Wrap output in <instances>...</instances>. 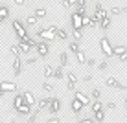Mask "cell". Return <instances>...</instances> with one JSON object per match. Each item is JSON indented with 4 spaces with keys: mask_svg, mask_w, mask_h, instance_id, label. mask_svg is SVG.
Returning <instances> with one entry per match:
<instances>
[{
    "mask_svg": "<svg viewBox=\"0 0 127 123\" xmlns=\"http://www.w3.org/2000/svg\"><path fill=\"white\" fill-rule=\"evenodd\" d=\"M13 31H15V35L19 39H24V41H28L30 42V35H28V29H26V26L20 22V20H13Z\"/></svg>",
    "mask_w": 127,
    "mask_h": 123,
    "instance_id": "1",
    "label": "cell"
},
{
    "mask_svg": "<svg viewBox=\"0 0 127 123\" xmlns=\"http://www.w3.org/2000/svg\"><path fill=\"white\" fill-rule=\"evenodd\" d=\"M37 37L41 39V41H44V42H54L55 39H57V35L52 33L50 29H44L42 26H37Z\"/></svg>",
    "mask_w": 127,
    "mask_h": 123,
    "instance_id": "2",
    "label": "cell"
},
{
    "mask_svg": "<svg viewBox=\"0 0 127 123\" xmlns=\"http://www.w3.org/2000/svg\"><path fill=\"white\" fill-rule=\"evenodd\" d=\"M99 48H101V53L107 57V59L114 57V48L111 46V42H109L107 37H101V41H99Z\"/></svg>",
    "mask_w": 127,
    "mask_h": 123,
    "instance_id": "3",
    "label": "cell"
},
{
    "mask_svg": "<svg viewBox=\"0 0 127 123\" xmlns=\"http://www.w3.org/2000/svg\"><path fill=\"white\" fill-rule=\"evenodd\" d=\"M92 17L98 20V22H101L103 19H107V17H109V11L105 9L99 2H96V6H94V15H92Z\"/></svg>",
    "mask_w": 127,
    "mask_h": 123,
    "instance_id": "4",
    "label": "cell"
},
{
    "mask_svg": "<svg viewBox=\"0 0 127 123\" xmlns=\"http://www.w3.org/2000/svg\"><path fill=\"white\" fill-rule=\"evenodd\" d=\"M70 20H72V28H74V31H81V29H83V17H81L77 11H74V13H72Z\"/></svg>",
    "mask_w": 127,
    "mask_h": 123,
    "instance_id": "5",
    "label": "cell"
},
{
    "mask_svg": "<svg viewBox=\"0 0 127 123\" xmlns=\"http://www.w3.org/2000/svg\"><path fill=\"white\" fill-rule=\"evenodd\" d=\"M105 85L109 86V88H116V90H127V86L125 85H122L120 81H118L116 77H105Z\"/></svg>",
    "mask_w": 127,
    "mask_h": 123,
    "instance_id": "6",
    "label": "cell"
},
{
    "mask_svg": "<svg viewBox=\"0 0 127 123\" xmlns=\"http://www.w3.org/2000/svg\"><path fill=\"white\" fill-rule=\"evenodd\" d=\"M35 50H37L39 57H46L48 53H50V46H48V42H44V41H39L37 46H35Z\"/></svg>",
    "mask_w": 127,
    "mask_h": 123,
    "instance_id": "7",
    "label": "cell"
},
{
    "mask_svg": "<svg viewBox=\"0 0 127 123\" xmlns=\"http://www.w3.org/2000/svg\"><path fill=\"white\" fill-rule=\"evenodd\" d=\"M0 90H4L7 94V92H17V83L15 81H0Z\"/></svg>",
    "mask_w": 127,
    "mask_h": 123,
    "instance_id": "8",
    "label": "cell"
},
{
    "mask_svg": "<svg viewBox=\"0 0 127 123\" xmlns=\"http://www.w3.org/2000/svg\"><path fill=\"white\" fill-rule=\"evenodd\" d=\"M76 86H77V75L74 72L66 74V88L68 90H76Z\"/></svg>",
    "mask_w": 127,
    "mask_h": 123,
    "instance_id": "9",
    "label": "cell"
},
{
    "mask_svg": "<svg viewBox=\"0 0 127 123\" xmlns=\"http://www.w3.org/2000/svg\"><path fill=\"white\" fill-rule=\"evenodd\" d=\"M61 99L59 98H52V103H50V107H48V110H50V114H59V110H61Z\"/></svg>",
    "mask_w": 127,
    "mask_h": 123,
    "instance_id": "10",
    "label": "cell"
},
{
    "mask_svg": "<svg viewBox=\"0 0 127 123\" xmlns=\"http://www.w3.org/2000/svg\"><path fill=\"white\" fill-rule=\"evenodd\" d=\"M99 22L94 19V17H83V28H89V29H94V28H98Z\"/></svg>",
    "mask_w": 127,
    "mask_h": 123,
    "instance_id": "11",
    "label": "cell"
},
{
    "mask_svg": "<svg viewBox=\"0 0 127 123\" xmlns=\"http://www.w3.org/2000/svg\"><path fill=\"white\" fill-rule=\"evenodd\" d=\"M76 99H79L85 107H89V105H92V101H90V96L89 94H85V92H81V90H76Z\"/></svg>",
    "mask_w": 127,
    "mask_h": 123,
    "instance_id": "12",
    "label": "cell"
},
{
    "mask_svg": "<svg viewBox=\"0 0 127 123\" xmlns=\"http://www.w3.org/2000/svg\"><path fill=\"white\" fill-rule=\"evenodd\" d=\"M19 50L22 51V53H26V55H30V51L33 50V46L30 44L28 41H24V39H19Z\"/></svg>",
    "mask_w": 127,
    "mask_h": 123,
    "instance_id": "13",
    "label": "cell"
},
{
    "mask_svg": "<svg viewBox=\"0 0 127 123\" xmlns=\"http://www.w3.org/2000/svg\"><path fill=\"white\" fill-rule=\"evenodd\" d=\"M13 74L15 75L22 74V59L20 57H13Z\"/></svg>",
    "mask_w": 127,
    "mask_h": 123,
    "instance_id": "14",
    "label": "cell"
},
{
    "mask_svg": "<svg viewBox=\"0 0 127 123\" xmlns=\"http://www.w3.org/2000/svg\"><path fill=\"white\" fill-rule=\"evenodd\" d=\"M70 107H72V112H74V114H79V112L83 110V107H85V105H83L79 99L74 98V99H72V103H70Z\"/></svg>",
    "mask_w": 127,
    "mask_h": 123,
    "instance_id": "15",
    "label": "cell"
},
{
    "mask_svg": "<svg viewBox=\"0 0 127 123\" xmlns=\"http://www.w3.org/2000/svg\"><path fill=\"white\" fill-rule=\"evenodd\" d=\"M22 94H24V103L30 105V107H33V105H35V96H33V92H32V90H26V92H22Z\"/></svg>",
    "mask_w": 127,
    "mask_h": 123,
    "instance_id": "16",
    "label": "cell"
},
{
    "mask_svg": "<svg viewBox=\"0 0 127 123\" xmlns=\"http://www.w3.org/2000/svg\"><path fill=\"white\" fill-rule=\"evenodd\" d=\"M33 112V108L32 107H30V105H22V107H19V108H17V114H20V116H30V114H32Z\"/></svg>",
    "mask_w": 127,
    "mask_h": 123,
    "instance_id": "17",
    "label": "cell"
},
{
    "mask_svg": "<svg viewBox=\"0 0 127 123\" xmlns=\"http://www.w3.org/2000/svg\"><path fill=\"white\" fill-rule=\"evenodd\" d=\"M24 105V94H17L15 98H13V108H19V107H22Z\"/></svg>",
    "mask_w": 127,
    "mask_h": 123,
    "instance_id": "18",
    "label": "cell"
},
{
    "mask_svg": "<svg viewBox=\"0 0 127 123\" xmlns=\"http://www.w3.org/2000/svg\"><path fill=\"white\" fill-rule=\"evenodd\" d=\"M9 19V7L7 6H0V24L4 22V20Z\"/></svg>",
    "mask_w": 127,
    "mask_h": 123,
    "instance_id": "19",
    "label": "cell"
},
{
    "mask_svg": "<svg viewBox=\"0 0 127 123\" xmlns=\"http://www.w3.org/2000/svg\"><path fill=\"white\" fill-rule=\"evenodd\" d=\"M54 72H55V68L52 64H46L44 66V79H54Z\"/></svg>",
    "mask_w": 127,
    "mask_h": 123,
    "instance_id": "20",
    "label": "cell"
},
{
    "mask_svg": "<svg viewBox=\"0 0 127 123\" xmlns=\"http://www.w3.org/2000/svg\"><path fill=\"white\" fill-rule=\"evenodd\" d=\"M66 64H68V53H66V51H61V53H59V66H66Z\"/></svg>",
    "mask_w": 127,
    "mask_h": 123,
    "instance_id": "21",
    "label": "cell"
},
{
    "mask_svg": "<svg viewBox=\"0 0 127 123\" xmlns=\"http://www.w3.org/2000/svg\"><path fill=\"white\" fill-rule=\"evenodd\" d=\"M55 35H57V39H59V41H68V37H70L68 31H66V29H63V28H59Z\"/></svg>",
    "mask_w": 127,
    "mask_h": 123,
    "instance_id": "22",
    "label": "cell"
},
{
    "mask_svg": "<svg viewBox=\"0 0 127 123\" xmlns=\"http://www.w3.org/2000/svg\"><path fill=\"white\" fill-rule=\"evenodd\" d=\"M127 53V46H116L114 48V57H118L120 59L122 55H125Z\"/></svg>",
    "mask_w": 127,
    "mask_h": 123,
    "instance_id": "23",
    "label": "cell"
},
{
    "mask_svg": "<svg viewBox=\"0 0 127 123\" xmlns=\"http://www.w3.org/2000/svg\"><path fill=\"white\" fill-rule=\"evenodd\" d=\"M68 50L72 51V53L81 51V50H79V42H77V41H70V42H68Z\"/></svg>",
    "mask_w": 127,
    "mask_h": 123,
    "instance_id": "24",
    "label": "cell"
},
{
    "mask_svg": "<svg viewBox=\"0 0 127 123\" xmlns=\"http://www.w3.org/2000/svg\"><path fill=\"white\" fill-rule=\"evenodd\" d=\"M39 112H41V108H33V112L28 116V123H35V121H37V118H39Z\"/></svg>",
    "mask_w": 127,
    "mask_h": 123,
    "instance_id": "25",
    "label": "cell"
},
{
    "mask_svg": "<svg viewBox=\"0 0 127 123\" xmlns=\"http://www.w3.org/2000/svg\"><path fill=\"white\" fill-rule=\"evenodd\" d=\"M103 120H105V110L94 112V121H96V123H103Z\"/></svg>",
    "mask_w": 127,
    "mask_h": 123,
    "instance_id": "26",
    "label": "cell"
},
{
    "mask_svg": "<svg viewBox=\"0 0 127 123\" xmlns=\"http://www.w3.org/2000/svg\"><path fill=\"white\" fill-rule=\"evenodd\" d=\"M111 22H112V19H111V17H107V19H103L101 22H99L98 28H101V29H109V28H111Z\"/></svg>",
    "mask_w": 127,
    "mask_h": 123,
    "instance_id": "27",
    "label": "cell"
},
{
    "mask_svg": "<svg viewBox=\"0 0 127 123\" xmlns=\"http://www.w3.org/2000/svg\"><path fill=\"white\" fill-rule=\"evenodd\" d=\"M37 19H44L46 17V7H35V13H33Z\"/></svg>",
    "mask_w": 127,
    "mask_h": 123,
    "instance_id": "28",
    "label": "cell"
},
{
    "mask_svg": "<svg viewBox=\"0 0 127 123\" xmlns=\"http://www.w3.org/2000/svg\"><path fill=\"white\" fill-rule=\"evenodd\" d=\"M52 103V98H42L41 101H39V108H48Z\"/></svg>",
    "mask_w": 127,
    "mask_h": 123,
    "instance_id": "29",
    "label": "cell"
},
{
    "mask_svg": "<svg viewBox=\"0 0 127 123\" xmlns=\"http://www.w3.org/2000/svg\"><path fill=\"white\" fill-rule=\"evenodd\" d=\"M39 24V19L35 15H30L28 19H26V26H37Z\"/></svg>",
    "mask_w": 127,
    "mask_h": 123,
    "instance_id": "30",
    "label": "cell"
},
{
    "mask_svg": "<svg viewBox=\"0 0 127 123\" xmlns=\"http://www.w3.org/2000/svg\"><path fill=\"white\" fill-rule=\"evenodd\" d=\"M90 110H92V114H94V112H98V110H103L101 101H94V103L90 105Z\"/></svg>",
    "mask_w": 127,
    "mask_h": 123,
    "instance_id": "31",
    "label": "cell"
},
{
    "mask_svg": "<svg viewBox=\"0 0 127 123\" xmlns=\"http://www.w3.org/2000/svg\"><path fill=\"white\" fill-rule=\"evenodd\" d=\"M42 90L44 92H54V83L52 81H42Z\"/></svg>",
    "mask_w": 127,
    "mask_h": 123,
    "instance_id": "32",
    "label": "cell"
},
{
    "mask_svg": "<svg viewBox=\"0 0 127 123\" xmlns=\"http://www.w3.org/2000/svg\"><path fill=\"white\" fill-rule=\"evenodd\" d=\"M76 59H77V63H79V64H87V55L83 53V51H77Z\"/></svg>",
    "mask_w": 127,
    "mask_h": 123,
    "instance_id": "33",
    "label": "cell"
},
{
    "mask_svg": "<svg viewBox=\"0 0 127 123\" xmlns=\"http://www.w3.org/2000/svg\"><path fill=\"white\" fill-rule=\"evenodd\" d=\"M64 77V72H63V66H57L54 72V79H63Z\"/></svg>",
    "mask_w": 127,
    "mask_h": 123,
    "instance_id": "34",
    "label": "cell"
},
{
    "mask_svg": "<svg viewBox=\"0 0 127 123\" xmlns=\"http://www.w3.org/2000/svg\"><path fill=\"white\" fill-rule=\"evenodd\" d=\"M7 50H9V53H11L13 57H19V51H20V50H19V46H15V44H11L9 48H7Z\"/></svg>",
    "mask_w": 127,
    "mask_h": 123,
    "instance_id": "35",
    "label": "cell"
},
{
    "mask_svg": "<svg viewBox=\"0 0 127 123\" xmlns=\"http://www.w3.org/2000/svg\"><path fill=\"white\" fill-rule=\"evenodd\" d=\"M120 13H124V9H122V7H118V6L111 7V15H112V17H118Z\"/></svg>",
    "mask_w": 127,
    "mask_h": 123,
    "instance_id": "36",
    "label": "cell"
},
{
    "mask_svg": "<svg viewBox=\"0 0 127 123\" xmlns=\"http://www.w3.org/2000/svg\"><path fill=\"white\" fill-rule=\"evenodd\" d=\"M90 96L94 98V101H99V98H101V92H99L98 88H94L92 92H90Z\"/></svg>",
    "mask_w": 127,
    "mask_h": 123,
    "instance_id": "37",
    "label": "cell"
},
{
    "mask_svg": "<svg viewBox=\"0 0 127 123\" xmlns=\"http://www.w3.org/2000/svg\"><path fill=\"white\" fill-rule=\"evenodd\" d=\"M107 66H109L107 61H101V63L98 64V70H99V72H103V70H107Z\"/></svg>",
    "mask_w": 127,
    "mask_h": 123,
    "instance_id": "38",
    "label": "cell"
},
{
    "mask_svg": "<svg viewBox=\"0 0 127 123\" xmlns=\"http://www.w3.org/2000/svg\"><path fill=\"white\" fill-rule=\"evenodd\" d=\"M77 13H79L81 17H87V7L85 6H79V7H77Z\"/></svg>",
    "mask_w": 127,
    "mask_h": 123,
    "instance_id": "39",
    "label": "cell"
},
{
    "mask_svg": "<svg viewBox=\"0 0 127 123\" xmlns=\"http://www.w3.org/2000/svg\"><path fill=\"white\" fill-rule=\"evenodd\" d=\"M63 6L70 7V6H76V0H63Z\"/></svg>",
    "mask_w": 127,
    "mask_h": 123,
    "instance_id": "40",
    "label": "cell"
},
{
    "mask_svg": "<svg viewBox=\"0 0 127 123\" xmlns=\"http://www.w3.org/2000/svg\"><path fill=\"white\" fill-rule=\"evenodd\" d=\"M46 123H61V120H59V116H52V118H48Z\"/></svg>",
    "mask_w": 127,
    "mask_h": 123,
    "instance_id": "41",
    "label": "cell"
},
{
    "mask_svg": "<svg viewBox=\"0 0 127 123\" xmlns=\"http://www.w3.org/2000/svg\"><path fill=\"white\" fill-rule=\"evenodd\" d=\"M81 39H83V33H81V31H74V41H77V42H79Z\"/></svg>",
    "mask_w": 127,
    "mask_h": 123,
    "instance_id": "42",
    "label": "cell"
},
{
    "mask_svg": "<svg viewBox=\"0 0 127 123\" xmlns=\"http://www.w3.org/2000/svg\"><path fill=\"white\" fill-rule=\"evenodd\" d=\"M79 123H96L94 118H83V120H79Z\"/></svg>",
    "mask_w": 127,
    "mask_h": 123,
    "instance_id": "43",
    "label": "cell"
},
{
    "mask_svg": "<svg viewBox=\"0 0 127 123\" xmlns=\"http://www.w3.org/2000/svg\"><path fill=\"white\" fill-rule=\"evenodd\" d=\"M37 63V57H28L26 59V64H35Z\"/></svg>",
    "mask_w": 127,
    "mask_h": 123,
    "instance_id": "44",
    "label": "cell"
},
{
    "mask_svg": "<svg viewBox=\"0 0 127 123\" xmlns=\"http://www.w3.org/2000/svg\"><path fill=\"white\" fill-rule=\"evenodd\" d=\"M87 66H90V68H92V66H98V64H96V59H89V61H87Z\"/></svg>",
    "mask_w": 127,
    "mask_h": 123,
    "instance_id": "45",
    "label": "cell"
},
{
    "mask_svg": "<svg viewBox=\"0 0 127 123\" xmlns=\"http://www.w3.org/2000/svg\"><path fill=\"white\" fill-rule=\"evenodd\" d=\"M83 81H85V83H90V81H92V75H90V74H87V75H83Z\"/></svg>",
    "mask_w": 127,
    "mask_h": 123,
    "instance_id": "46",
    "label": "cell"
},
{
    "mask_svg": "<svg viewBox=\"0 0 127 123\" xmlns=\"http://www.w3.org/2000/svg\"><path fill=\"white\" fill-rule=\"evenodd\" d=\"M107 108H109V110H116V103H112V101L107 103Z\"/></svg>",
    "mask_w": 127,
    "mask_h": 123,
    "instance_id": "47",
    "label": "cell"
},
{
    "mask_svg": "<svg viewBox=\"0 0 127 123\" xmlns=\"http://www.w3.org/2000/svg\"><path fill=\"white\" fill-rule=\"evenodd\" d=\"M76 6L79 7V6H87V0H76Z\"/></svg>",
    "mask_w": 127,
    "mask_h": 123,
    "instance_id": "48",
    "label": "cell"
},
{
    "mask_svg": "<svg viewBox=\"0 0 127 123\" xmlns=\"http://www.w3.org/2000/svg\"><path fill=\"white\" fill-rule=\"evenodd\" d=\"M48 29H50L52 33H57V29H59V28H57V26H50V28H48Z\"/></svg>",
    "mask_w": 127,
    "mask_h": 123,
    "instance_id": "49",
    "label": "cell"
},
{
    "mask_svg": "<svg viewBox=\"0 0 127 123\" xmlns=\"http://www.w3.org/2000/svg\"><path fill=\"white\" fill-rule=\"evenodd\" d=\"M120 61H122V63H125V61H127V53H125V55H122V57H120Z\"/></svg>",
    "mask_w": 127,
    "mask_h": 123,
    "instance_id": "50",
    "label": "cell"
},
{
    "mask_svg": "<svg viewBox=\"0 0 127 123\" xmlns=\"http://www.w3.org/2000/svg\"><path fill=\"white\" fill-rule=\"evenodd\" d=\"M15 4H17V6H22V4H24V0H15Z\"/></svg>",
    "mask_w": 127,
    "mask_h": 123,
    "instance_id": "51",
    "label": "cell"
},
{
    "mask_svg": "<svg viewBox=\"0 0 127 123\" xmlns=\"http://www.w3.org/2000/svg\"><path fill=\"white\" fill-rule=\"evenodd\" d=\"M4 96H6V92H4V90H0V99H2Z\"/></svg>",
    "mask_w": 127,
    "mask_h": 123,
    "instance_id": "52",
    "label": "cell"
},
{
    "mask_svg": "<svg viewBox=\"0 0 127 123\" xmlns=\"http://www.w3.org/2000/svg\"><path fill=\"white\" fill-rule=\"evenodd\" d=\"M9 123H19V121H15V120H11V121H9Z\"/></svg>",
    "mask_w": 127,
    "mask_h": 123,
    "instance_id": "53",
    "label": "cell"
},
{
    "mask_svg": "<svg viewBox=\"0 0 127 123\" xmlns=\"http://www.w3.org/2000/svg\"><path fill=\"white\" fill-rule=\"evenodd\" d=\"M124 13H127V7H124Z\"/></svg>",
    "mask_w": 127,
    "mask_h": 123,
    "instance_id": "54",
    "label": "cell"
},
{
    "mask_svg": "<svg viewBox=\"0 0 127 123\" xmlns=\"http://www.w3.org/2000/svg\"><path fill=\"white\" fill-rule=\"evenodd\" d=\"M125 108H127V98H125Z\"/></svg>",
    "mask_w": 127,
    "mask_h": 123,
    "instance_id": "55",
    "label": "cell"
},
{
    "mask_svg": "<svg viewBox=\"0 0 127 123\" xmlns=\"http://www.w3.org/2000/svg\"><path fill=\"white\" fill-rule=\"evenodd\" d=\"M0 123H2V121H0Z\"/></svg>",
    "mask_w": 127,
    "mask_h": 123,
    "instance_id": "56",
    "label": "cell"
},
{
    "mask_svg": "<svg viewBox=\"0 0 127 123\" xmlns=\"http://www.w3.org/2000/svg\"><path fill=\"white\" fill-rule=\"evenodd\" d=\"M77 123H79V121H77Z\"/></svg>",
    "mask_w": 127,
    "mask_h": 123,
    "instance_id": "57",
    "label": "cell"
}]
</instances>
